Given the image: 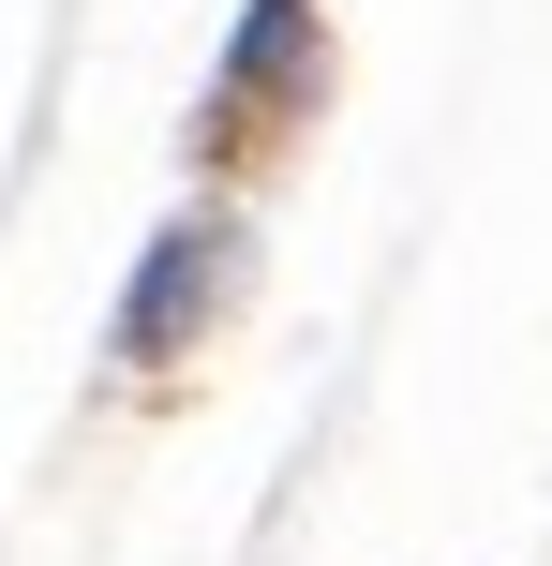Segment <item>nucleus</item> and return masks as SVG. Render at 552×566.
Wrapping results in <instances>:
<instances>
[{"label":"nucleus","instance_id":"1","mask_svg":"<svg viewBox=\"0 0 552 566\" xmlns=\"http://www.w3.org/2000/svg\"><path fill=\"white\" fill-rule=\"evenodd\" d=\"M225 283H239L225 224H165V239H149V269H135V298H119V358H179V328H209Z\"/></svg>","mask_w":552,"mask_h":566},{"label":"nucleus","instance_id":"2","mask_svg":"<svg viewBox=\"0 0 552 566\" xmlns=\"http://www.w3.org/2000/svg\"><path fill=\"white\" fill-rule=\"evenodd\" d=\"M314 75V0H254V30H239V60H225V119H254L269 90H299Z\"/></svg>","mask_w":552,"mask_h":566}]
</instances>
